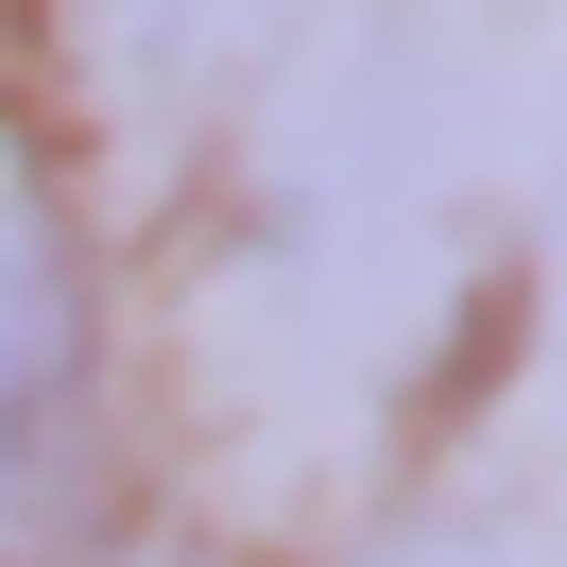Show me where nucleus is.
<instances>
[{"instance_id": "obj_1", "label": "nucleus", "mask_w": 567, "mask_h": 567, "mask_svg": "<svg viewBox=\"0 0 567 567\" xmlns=\"http://www.w3.org/2000/svg\"><path fill=\"white\" fill-rule=\"evenodd\" d=\"M104 482V310L52 207H0V567L86 533Z\"/></svg>"}, {"instance_id": "obj_2", "label": "nucleus", "mask_w": 567, "mask_h": 567, "mask_svg": "<svg viewBox=\"0 0 567 567\" xmlns=\"http://www.w3.org/2000/svg\"><path fill=\"white\" fill-rule=\"evenodd\" d=\"M241 18H258V0H121V35H138L155 70H189V52H224Z\"/></svg>"}, {"instance_id": "obj_3", "label": "nucleus", "mask_w": 567, "mask_h": 567, "mask_svg": "<svg viewBox=\"0 0 567 567\" xmlns=\"http://www.w3.org/2000/svg\"><path fill=\"white\" fill-rule=\"evenodd\" d=\"M413 567H516V550H498V533H430Z\"/></svg>"}]
</instances>
